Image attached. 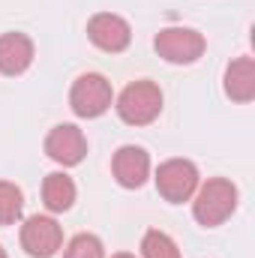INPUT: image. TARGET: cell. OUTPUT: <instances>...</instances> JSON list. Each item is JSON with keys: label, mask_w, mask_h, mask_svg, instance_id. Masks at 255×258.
Masks as SVG:
<instances>
[{"label": "cell", "mask_w": 255, "mask_h": 258, "mask_svg": "<svg viewBox=\"0 0 255 258\" xmlns=\"http://www.w3.org/2000/svg\"><path fill=\"white\" fill-rule=\"evenodd\" d=\"M237 207V189L231 180H222V177H213L207 180L198 195H195V204H192V213L195 219L204 225V228H213V225H222Z\"/></svg>", "instance_id": "6da1fadb"}, {"label": "cell", "mask_w": 255, "mask_h": 258, "mask_svg": "<svg viewBox=\"0 0 255 258\" xmlns=\"http://www.w3.org/2000/svg\"><path fill=\"white\" fill-rule=\"evenodd\" d=\"M162 111V90L153 81H135L117 99V114L129 126H144L153 123Z\"/></svg>", "instance_id": "7a4b0ae2"}, {"label": "cell", "mask_w": 255, "mask_h": 258, "mask_svg": "<svg viewBox=\"0 0 255 258\" xmlns=\"http://www.w3.org/2000/svg\"><path fill=\"white\" fill-rule=\"evenodd\" d=\"M111 84L105 75H96V72H87L81 75L75 84H72V93H69V105L78 117H99L111 108Z\"/></svg>", "instance_id": "3957f363"}, {"label": "cell", "mask_w": 255, "mask_h": 258, "mask_svg": "<svg viewBox=\"0 0 255 258\" xmlns=\"http://www.w3.org/2000/svg\"><path fill=\"white\" fill-rule=\"evenodd\" d=\"M156 189L171 204L189 201L192 192L198 189V168L189 159H168V162H162L159 171H156Z\"/></svg>", "instance_id": "277c9868"}, {"label": "cell", "mask_w": 255, "mask_h": 258, "mask_svg": "<svg viewBox=\"0 0 255 258\" xmlns=\"http://www.w3.org/2000/svg\"><path fill=\"white\" fill-rule=\"evenodd\" d=\"M153 45L168 63H195L204 54V36L189 27H165L156 33Z\"/></svg>", "instance_id": "5b68a950"}, {"label": "cell", "mask_w": 255, "mask_h": 258, "mask_svg": "<svg viewBox=\"0 0 255 258\" xmlns=\"http://www.w3.org/2000/svg\"><path fill=\"white\" fill-rule=\"evenodd\" d=\"M63 243V231L51 216H30L21 225V246L33 258H51Z\"/></svg>", "instance_id": "8992f818"}, {"label": "cell", "mask_w": 255, "mask_h": 258, "mask_svg": "<svg viewBox=\"0 0 255 258\" xmlns=\"http://www.w3.org/2000/svg\"><path fill=\"white\" fill-rule=\"evenodd\" d=\"M87 36H90V42H93L96 48L117 54V51H123V48L129 45L132 30H129V24L120 18V15L99 12V15L90 18V24H87Z\"/></svg>", "instance_id": "52a82bcc"}, {"label": "cell", "mask_w": 255, "mask_h": 258, "mask_svg": "<svg viewBox=\"0 0 255 258\" xmlns=\"http://www.w3.org/2000/svg\"><path fill=\"white\" fill-rule=\"evenodd\" d=\"M45 153L60 162V165H78L87 153V141L81 135V129L72 126V123H60L48 132L45 138Z\"/></svg>", "instance_id": "ba28073f"}, {"label": "cell", "mask_w": 255, "mask_h": 258, "mask_svg": "<svg viewBox=\"0 0 255 258\" xmlns=\"http://www.w3.org/2000/svg\"><path fill=\"white\" fill-rule=\"evenodd\" d=\"M147 174H150V156H147L141 147L126 144V147H120V150L114 153V177H117L120 186L138 189V186L147 180Z\"/></svg>", "instance_id": "9c48e42d"}, {"label": "cell", "mask_w": 255, "mask_h": 258, "mask_svg": "<svg viewBox=\"0 0 255 258\" xmlns=\"http://www.w3.org/2000/svg\"><path fill=\"white\" fill-rule=\"evenodd\" d=\"M33 63V42L24 33H3L0 36V72L21 75Z\"/></svg>", "instance_id": "30bf717a"}, {"label": "cell", "mask_w": 255, "mask_h": 258, "mask_svg": "<svg viewBox=\"0 0 255 258\" xmlns=\"http://www.w3.org/2000/svg\"><path fill=\"white\" fill-rule=\"evenodd\" d=\"M225 93L234 102H249L255 96V60L252 57H237L225 69Z\"/></svg>", "instance_id": "8fae6325"}, {"label": "cell", "mask_w": 255, "mask_h": 258, "mask_svg": "<svg viewBox=\"0 0 255 258\" xmlns=\"http://www.w3.org/2000/svg\"><path fill=\"white\" fill-rule=\"evenodd\" d=\"M42 201H45L48 210L63 213V210L72 207V201H75V183H72L66 174H60V171L48 174L45 183H42Z\"/></svg>", "instance_id": "7c38bea8"}, {"label": "cell", "mask_w": 255, "mask_h": 258, "mask_svg": "<svg viewBox=\"0 0 255 258\" xmlns=\"http://www.w3.org/2000/svg\"><path fill=\"white\" fill-rule=\"evenodd\" d=\"M141 249H144V258H180L177 243H174L165 231H156V228L144 234Z\"/></svg>", "instance_id": "4fadbf2b"}, {"label": "cell", "mask_w": 255, "mask_h": 258, "mask_svg": "<svg viewBox=\"0 0 255 258\" xmlns=\"http://www.w3.org/2000/svg\"><path fill=\"white\" fill-rule=\"evenodd\" d=\"M21 207H24L21 189L15 183L0 180V225H12L21 216Z\"/></svg>", "instance_id": "5bb4252c"}, {"label": "cell", "mask_w": 255, "mask_h": 258, "mask_svg": "<svg viewBox=\"0 0 255 258\" xmlns=\"http://www.w3.org/2000/svg\"><path fill=\"white\" fill-rule=\"evenodd\" d=\"M102 243L93 234H75L66 246V258H102Z\"/></svg>", "instance_id": "9a60e30c"}, {"label": "cell", "mask_w": 255, "mask_h": 258, "mask_svg": "<svg viewBox=\"0 0 255 258\" xmlns=\"http://www.w3.org/2000/svg\"><path fill=\"white\" fill-rule=\"evenodd\" d=\"M111 258H135V255H129V252H117V255H111Z\"/></svg>", "instance_id": "2e32d148"}, {"label": "cell", "mask_w": 255, "mask_h": 258, "mask_svg": "<svg viewBox=\"0 0 255 258\" xmlns=\"http://www.w3.org/2000/svg\"><path fill=\"white\" fill-rule=\"evenodd\" d=\"M0 258H6V252H3V246H0Z\"/></svg>", "instance_id": "e0dca14e"}]
</instances>
